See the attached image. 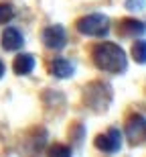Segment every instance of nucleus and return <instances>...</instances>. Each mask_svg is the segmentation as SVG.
<instances>
[{
  "label": "nucleus",
  "mask_w": 146,
  "mask_h": 157,
  "mask_svg": "<svg viewBox=\"0 0 146 157\" xmlns=\"http://www.w3.org/2000/svg\"><path fill=\"white\" fill-rule=\"evenodd\" d=\"M94 63L98 70L105 71V74H122L128 67V59L126 53L120 45L116 43H99L91 51Z\"/></svg>",
  "instance_id": "1"
},
{
  "label": "nucleus",
  "mask_w": 146,
  "mask_h": 157,
  "mask_svg": "<svg viewBox=\"0 0 146 157\" xmlns=\"http://www.w3.org/2000/svg\"><path fill=\"white\" fill-rule=\"evenodd\" d=\"M75 29L85 37H105L110 33V18L105 14H87V17H81L75 23Z\"/></svg>",
  "instance_id": "2"
},
{
  "label": "nucleus",
  "mask_w": 146,
  "mask_h": 157,
  "mask_svg": "<svg viewBox=\"0 0 146 157\" xmlns=\"http://www.w3.org/2000/svg\"><path fill=\"white\" fill-rule=\"evenodd\" d=\"M94 145L95 149H99L104 153H118L122 149V133H120V128H108V133L98 135L94 139Z\"/></svg>",
  "instance_id": "3"
},
{
  "label": "nucleus",
  "mask_w": 146,
  "mask_h": 157,
  "mask_svg": "<svg viewBox=\"0 0 146 157\" xmlns=\"http://www.w3.org/2000/svg\"><path fill=\"white\" fill-rule=\"evenodd\" d=\"M126 139L132 143V145H138L146 139V118L142 114H132V117L126 121Z\"/></svg>",
  "instance_id": "4"
},
{
  "label": "nucleus",
  "mask_w": 146,
  "mask_h": 157,
  "mask_svg": "<svg viewBox=\"0 0 146 157\" xmlns=\"http://www.w3.org/2000/svg\"><path fill=\"white\" fill-rule=\"evenodd\" d=\"M43 43H45V47L55 49V51L63 49L65 43H67L65 29L61 27V25H51V27H47V29L43 31Z\"/></svg>",
  "instance_id": "5"
},
{
  "label": "nucleus",
  "mask_w": 146,
  "mask_h": 157,
  "mask_svg": "<svg viewBox=\"0 0 146 157\" xmlns=\"http://www.w3.org/2000/svg\"><path fill=\"white\" fill-rule=\"evenodd\" d=\"M118 33L122 37H142L146 33V23L136 21V18H124L118 25Z\"/></svg>",
  "instance_id": "6"
},
{
  "label": "nucleus",
  "mask_w": 146,
  "mask_h": 157,
  "mask_svg": "<svg viewBox=\"0 0 146 157\" xmlns=\"http://www.w3.org/2000/svg\"><path fill=\"white\" fill-rule=\"evenodd\" d=\"M23 43H24L23 33L14 27H8L2 33V49H6V51H18L23 47Z\"/></svg>",
  "instance_id": "7"
},
{
  "label": "nucleus",
  "mask_w": 146,
  "mask_h": 157,
  "mask_svg": "<svg viewBox=\"0 0 146 157\" xmlns=\"http://www.w3.org/2000/svg\"><path fill=\"white\" fill-rule=\"evenodd\" d=\"M12 70L16 76H29L30 71L35 70V55H30V53H20L14 57L12 61Z\"/></svg>",
  "instance_id": "8"
},
{
  "label": "nucleus",
  "mask_w": 146,
  "mask_h": 157,
  "mask_svg": "<svg viewBox=\"0 0 146 157\" xmlns=\"http://www.w3.org/2000/svg\"><path fill=\"white\" fill-rule=\"evenodd\" d=\"M51 74L55 78H61V80H67V78H71L73 74H75V67H73V63H71L69 59L65 57H55L51 61Z\"/></svg>",
  "instance_id": "9"
},
{
  "label": "nucleus",
  "mask_w": 146,
  "mask_h": 157,
  "mask_svg": "<svg viewBox=\"0 0 146 157\" xmlns=\"http://www.w3.org/2000/svg\"><path fill=\"white\" fill-rule=\"evenodd\" d=\"M132 57L136 59V63H146V41L144 39L134 43V47H132Z\"/></svg>",
  "instance_id": "10"
},
{
  "label": "nucleus",
  "mask_w": 146,
  "mask_h": 157,
  "mask_svg": "<svg viewBox=\"0 0 146 157\" xmlns=\"http://www.w3.org/2000/svg\"><path fill=\"white\" fill-rule=\"evenodd\" d=\"M47 157H71V149L67 145H61V143H55V145L49 147Z\"/></svg>",
  "instance_id": "11"
},
{
  "label": "nucleus",
  "mask_w": 146,
  "mask_h": 157,
  "mask_svg": "<svg viewBox=\"0 0 146 157\" xmlns=\"http://www.w3.org/2000/svg\"><path fill=\"white\" fill-rule=\"evenodd\" d=\"M14 18V8L12 4H0V25H6Z\"/></svg>",
  "instance_id": "12"
},
{
  "label": "nucleus",
  "mask_w": 146,
  "mask_h": 157,
  "mask_svg": "<svg viewBox=\"0 0 146 157\" xmlns=\"http://www.w3.org/2000/svg\"><path fill=\"white\" fill-rule=\"evenodd\" d=\"M126 8L128 10H144L146 0H126Z\"/></svg>",
  "instance_id": "13"
},
{
  "label": "nucleus",
  "mask_w": 146,
  "mask_h": 157,
  "mask_svg": "<svg viewBox=\"0 0 146 157\" xmlns=\"http://www.w3.org/2000/svg\"><path fill=\"white\" fill-rule=\"evenodd\" d=\"M4 76V63H2V61H0V78Z\"/></svg>",
  "instance_id": "14"
}]
</instances>
